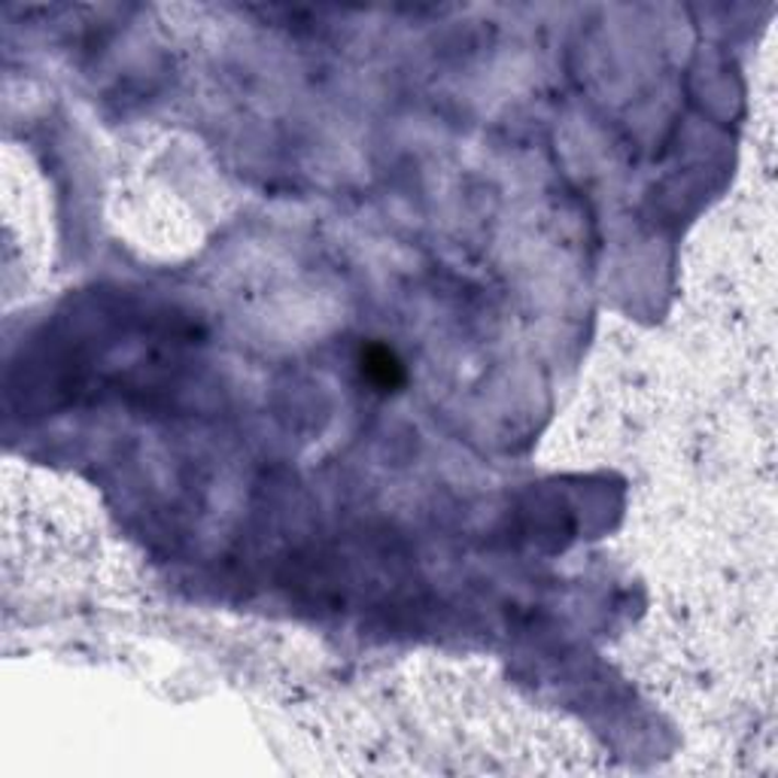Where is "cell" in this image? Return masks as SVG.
Returning <instances> with one entry per match:
<instances>
[{
	"mask_svg": "<svg viewBox=\"0 0 778 778\" xmlns=\"http://www.w3.org/2000/svg\"><path fill=\"white\" fill-rule=\"evenodd\" d=\"M362 374L365 381L374 383L378 390H396L405 381V371L402 362L396 359V353L383 344H369L362 347Z\"/></svg>",
	"mask_w": 778,
	"mask_h": 778,
	"instance_id": "6da1fadb",
	"label": "cell"
}]
</instances>
